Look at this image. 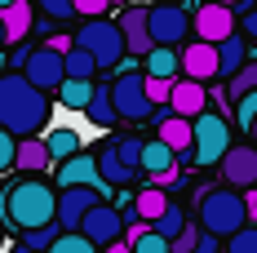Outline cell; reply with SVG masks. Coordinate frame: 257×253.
<instances>
[{"mask_svg": "<svg viewBox=\"0 0 257 253\" xmlns=\"http://www.w3.org/2000/svg\"><path fill=\"white\" fill-rule=\"evenodd\" d=\"M0 125L18 138H31L49 125V89L31 85L27 71H5L0 76Z\"/></svg>", "mask_w": 257, "mask_h": 253, "instance_id": "1", "label": "cell"}, {"mask_svg": "<svg viewBox=\"0 0 257 253\" xmlns=\"http://www.w3.org/2000/svg\"><path fill=\"white\" fill-rule=\"evenodd\" d=\"M0 218H5V227H14L18 235L31 231V227L53 222L58 218V191H53V182H45L40 174L14 178L0 191Z\"/></svg>", "mask_w": 257, "mask_h": 253, "instance_id": "2", "label": "cell"}, {"mask_svg": "<svg viewBox=\"0 0 257 253\" xmlns=\"http://www.w3.org/2000/svg\"><path fill=\"white\" fill-rule=\"evenodd\" d=\"M248 222V200L235 191V187H217V191H204L200 196V227L213 231V235H235V231Z\"/></svg>", "mask_w": 257, "mask_h": 253, "instance_id": "3", "label": "cell"}, {"mask_svg": "<svg viewBox=\"0 0 257 253\" xmlns=\"http://www.w3.org/2000/svg\"><path fill=\"white\" fill-rule=\"evenodd\" d=\"M76 45H84V49L93 53L102 71H115V67L124 62V53H128L124 27L111 23L106 14H98V18H84V27L76 31Z\"/></svg>", "mask_w": 257, "mask_h": 253, "instance_id": "4", "label": "cell"}, {"mask_svg": "<svg viewBox=\"0 0 257 253\" xmlns=\"http://www.w3.org/2000/svg\"><path fill=\"white\" fill-rule=\"evenodd\" d=\"M231 151V125L213 111H200L195 116V164H222V155Z\"/></svg>", "mask_w": 257, "mask_h": 253, "instance_id": "5", "label": "cell"}, {"mask_svg": "<svg viewBox=\"0 0 257 253\" xmlns=\"http://www.w3.org/2000/svg\"><path fill=\"white\" fill-rule=\"evenodd\" d=\"M111 94H115V111H120V120H151L155 102L147 98V76H138V71H120V76L111 80Z\"/></svg>", "mask_w": 257, "mask_h": 253, "instance_id": "6", "label": "cell"}, {"mask_svg": "<svg viewBox=\"0 0 257 253\" xmlns=\"http://www.w3.org/2000/svg\"><path fill=\"white\" fill-rule=\"evenodd\" d=\"M191 27H195V18H191L186 9H178V0H155L151 5V36H155V45H182Z\"/></svg>", "mask_w": 257, "mask_h": 253, "instance_id": "7", "label": "cell"}, {"mask_svg": "<svg viewBox=\"0 0 257 253\" xmlns=\"http://www.w3.org/2000/svg\"><path fill=\"white\" fill-rule=\"evenodd\" d=\"M53 187H98V191H111V182L98 169V151H76L67 160H58V182Z\"/></svg>", "mask_w": 257, "mask_h": 253, "instance_id": "8", "label": "cell"}, {"mask_svg": "<svg viewBox=\"0 0 257 253\" xmlns=\"http://www.w3.org/2000/svg\"><path fill=\"white\" fill-rule=\"evenodd\" d=\"M124 213H120V209H111V204H93V209H89V213H84V222H80V231H84V235H89V240H93V244H98V249H106V244H115V240H124Z\"/></svg>", "mask_w": 257, "mask_h": 253, "instance_id": "9", "label": "cell"}, {"mask_svg": "<svg viewBox=\"0 0 257 253\" xmlns=\"http://www.w3.org/2000/svg\"><path fill=\"white\" fill-rule=\"evenodd\" d=\"M27 80L31 85H40V89H49V94H58V85L67 80V53H58L53 45H45V49H31V58H27Z\"/></svg>", "mask_w": 257, "mask_h": 253, "instance_id": "10", "label": "cell"}, {"mask_svg": "<svg viewBox=\"0 0 257 253\" xmlns=\"http://www.w3.org/2000/svg\"><path fill=\"white\" fill-rule=\"evenodd\" d=\"M217 169H222V182L226 187H244V191L257 187V142H239V147L231 142V151L222 155Z\"/></svg>", "mask_w": 257, "mask_h": 253, "instance_id": "11", "label": "cell"}, {"mask_svg": "<svg viewBox=\"0 0 257 253\" xmlns=\"http://www.w3.org/2000/svg\"><path fill=\"white\" fill-rule=\"evenodd\" d=\"M98 187H58V227L62 231H80L84 213L98 204Z\"/></svg>", "mask_w": 257, "mask_h": 253, "instance_id": "12", "label": "cell"}, {"mask_svg": "<svg viewBox=\"0 0 257 253\" xmlns=\"http://www.w3.org/2000/svg\"><path fill=\"white\" fill-rule=\"evenodd\" d=\"M120 27H124L128 53L147 58V53L155 49V36H151V5H133V0H128V9L120 14Z\"/></svg>", "mask_w": 257, "mask_h": 253, "instance_id": "13", "label": "cell"}, {"mask_svg": "<svg viewBox=\"0 0 257 253\" xmlns=\"http://www.w3.org/2000/svg\"><path fill=\"white\" fill-rule=\"evenodd\" d=\"M182 76L191 80H217L222 76V58H217V45L213 40H195V45H186L182 49Z\"/></svg>", "mask_w": 257, "mask_h": 253, "instance_id": "14", "label": "cell"}, {"mask_svg": "<svg viewBox=\"0 0 257 253\" xmlns=\"http://www.w3.org/2000/svg\"><path fill=\"white\" fill-rule=\"evenodd\" d=\"M235 31V9L231 5H222V0H208V5H200L195 9V36H204V40H226Z\"/></svg>", "mask_w": 257, "mask_h": 253, "instance_id": "15", "label": "cell"}, {"mask_svg": "<svg viewBox=\"0 0 257 253\" xmlns=\"http://www.w3.org/2000/svg\"><path fill=\"white\" fill-rule=\"evenodd\" d=\"M160 138L178 151V160H195V120L191 116H178L173 107L160 116Z\"/></svg>", "mask_w": 257, "mask_h": 253, "instance_id": "16", "label": "cell"}, {"mask_svg": "<svg viewBox=\"0 0 257 253\" xmlns=\"http://www.w3.org/2000/svg\"><path fill=\"white\" fill-rule=\"evenodd\" d=\"M169 107H173L178 116H191V120H195V116L208 107L204 80H191V76H186V80H173V98H169Z\"/></svg>", "mask_w": 257, "mask_h": 253, "instance_id": "17", "label": "cell"}, {"mask_svg": "<svg viewBox=\"0 0 257 253\" xmlns=\"http://www.w3.org/2000/svg\"><path fill=\"white\" fill-rule=\"evenodd\" d=\"M49 164H58L49 151V142L40 138V133H31V138H18V160H14V169H23V174H45Z\"/></svg>", "mask_w": 257, "mask_h": 253, "instance_id": "18", "label": "cell"}, {"mask_svg": "<svg viewBox=\"0 0 257 253\" xmlns=\"http://www.w3.org/2000/svg\"><path fill=\"white\" fill-rule=\"evenodd\" d=\"M173 169H178V151L155 133L151 142L142 147V174H147V178H160V174H173Z\"/></svg>", "mask_w": 257, "mask_h": 253, "instance_id": "19", "label": "cell"}, {"mask_svg": "<svg viewBox=\"0 0 257 253\" xmlns=\"http://www.w3.org/2000/svg\"><path fill=\"white\" fill-rule=\"evenodd\" d=\"M0 18H5V31H9V45H23L27 36H31V23H36L31 0H14V5H5Z\"/></svg>", "mask_w": 257, "mask_h": 253, "instance_id": "20", "label": "cell"}, {"mask_svg": "<svg viewBox=\"0 0 257 253\" xmlns=\"http://www.w3.org/2000/svg\"><path fill=\"white\" fill-rule=\"evenodd\" d=\"M98 169H102V178L111 182V187H128V182L138 178V174L124 164V160H120L115 142H102V147H98Z\"/></svg>", "mask_w": 257, "mask_h": 253, "instance_id": "21", "label": "cell"}, {"mask_svg": "<svg viewBox=\"0 0 257 253\" xmlns=\"http://www.w3.org/2000/svg\"><path fill=\"white\" fill-rule=\"evenodd\" d=\"M84 116L93 120L98 129H111L115 120H120V111H115V94H111V85H98L93 89V98H89V107H84Z\"/></svg>", "mask_w": 257, "mask_h": 253, "instance_id": "22", "label": "cell"}, {"mask_svg": "<svg viewBox=\"0 0 257 253\" xmlns=\"http://www.w3.org/2000/svg\"><path fill=\"white\" fill-rule=\"evenodd\" d=\"M93 80H84V76H67L62 85H58V102L62 107H71V111H84L89 107V98H93Z\"/></svg>", "mask_w": 257, "mask_h": 253, "instance_id": "23", "label": "cell"}, {"mask_svg": "<svg viewBox=\"0 0 257 253\" xmlns=\"http://www.w3.org/2000/svg\"><path fill=\"white\" fill-rule=\"evenodd\" d=\"M133 204H138V213H142V218H147V222H155V218H160V213H164V209H169V191H164V187H142V191H138V196H133Z\"/></svg>", "mask_w": 257, "mask_h": 253, "instance_id": "24", "label": "cell"}, {"mask_svg": "<svg viewBox=\"0 0 257 253\" xmlns=\"http://www.w3.org/2000/svg\"><path fill=\"white\" fill-rule=\"evenodd\" d=\"M147 71L151 76H178L182 71V53H173V45H155L147 53Z\"/></svg>", "mask_w": 257, "mask_h": 253, "instance_id": "25", "label": "cell"}, {"mask_svg": "<svg viewBox=\"0 0 257 253\" xmlns=\"http://www.w3.org/2000/svg\"><path fill=\"white\" fill-rule=\"evenodd\" d=\"M45 142H49L53 160H67V155L84 151V142H80V133H76V129H49V133H45Z\"/></svg>", "mask_w": 257, "mask_h": 253, "instance_id": "26", "label": "cell"}, {"mask_svg": "<svg viewBox=\"0 0 257 253\" xmlns=\"http://www.w3.org/2000/svg\"><path fill=\"white\" fill-rule=\"evenodd\" d=\"M244 49H248V45H244V40H239V36H226V40H217V58H222V76H235V71H239V67H244Z\"/></svg>", "mask_w": 257, "mask_h": 253, "instance_id": "27", "label": "cell"}, {"mask_svg": "<svg viewBox=\"0 0 257 253\" xmlns=\"http://www.w3.org/2000/svg\"><path fill=\"white\" fill-rule=\"evenodd\" d=\"M98 71H102V67H98V58L84 49V45H71V49H67V76H84V80H93Z\"/></svg>", "mask_w": 257, "mask_h": 253, "instance_id": "28", "label": "cell"}, {"mask_svg": "<svg viewBox=\"0 0 257 253\" xmlns=\"http://www.w3.org/2000/svg\"><path fill=\"white\" fill-rule=\"evenodd\" d=\"M45 253H102V249H98L84 231H62V235H58Z\"/></svg>", "mask_w": 257, "mask_h": 253, "instance_id": "29", "label": "cell"}, {"mask_svg": "<svg viewBox=\"0 0 257 253\" xmlns=\"http://www.w3.org/2000/svg\"><path fill=\"white\" fill-rule=\"evenodd\" d=\"M248 89H257V62H244L235 76H226V98L231 102H239Z\"/></svg>", "mask_w": 257, "mask_h": 253, "instance_id": "30", "label": "cell"}, {"mask_svg": "<svg viewBox=\"0 0 257 253\" xmlns=\"http://www.w3.org/2000/svg\"><path fill=\"white\" fill-rule=\"evenodd\" d=\"M142 147H147V142H142L138 133H124V138H115V151H120V160H124L133 174H142Z\"/></svg>", "mask_w": 257, "mask_h": 253, "instance_id": "31", "label": "cell"}, {"mask_svg": "<svg viewBox=\"0 0 257 253\" xmlns=\"http://www.w3.org/2000/svg\"><path fill=\"white\" fill-rule=\"evenodd\" d=\"M186 222H191V218H186V213H182L178 204H169V209H164V213H160V218H155L151 227L160 231V235H164V240H169V244H173V235H178V231L186 227Z\"/></svg>", "mask_w": 257, "mask_h": 253, "instance_id": "32", "label": "cell"}, {"mask_svg": "<svg viewBox=\"0 0 257 253\" xmlns=\"http://www.w3.org/2000/svg\"><path fill=\"white\" fill-rule=\"evenodd\" d=\"M58 235H62V227H58V218H53V222H45V227H31V231H23L18 240H23V244H31V249H49V244L58 240Z\"/></svg>", "mask_w": 257, "mask_h": 253, "instance_id": "33", "label": "cell"}, {"mask_svg": "<svg viewBox=\"0 0 257 253\" xmlns=\"http://www.w3.org/2000/svg\"><path fill=\"white\" fill-rule=\"evenodd\" d=\"M147 98L155 107H169V98H173V76H151L147 71Z\"/></svg>", "mask_w": 257, "mask_h": 253, "instance_id": "34", "label": "cell"}, {"mask_svg": "<svg viewBox=\"0 0 257 253\" xmlns=\"http://www.w3.org/2000/svg\"><path fill=\"white\" fill-rule=\"evenodd\" d=\"M226 253H257V227H239L226 235Z\"/></svg>", "mask_w": 257, "mask_h": 253, "instance_id": "35", "label": "cell"}, {"mask_svg": "<svg viewBox=\"0 0 257 253\" xmlns=\"http://www.w3.org/2000/svg\"><path fill=\"white\" fill-rule=\"evenodd\" d=\"M14 160H18V133H9V129L0 125V174H9Z\"/></svg>", "mask_w": 257, "mask_h": 253, "instance_id": "36", "label": "cell"}, {"mask_svg": "<svg viewBox=\"0 0 257 253\" xmlns=\"http://www.w3.org/2000/svg\"><path fill=\"white\" fill-rule=\"evenodd\" d=\"M200 235H204V227H200V222H186V227L173 235V253H191L195 244H200Z\"/></svg>", "mask_w": 257, "mask_h": 253, "instance_id": "37", "label": "cell"}, {"mask_svg": "<svg viewBox=\"0 0 257 253\" xmlns=\"http://www.w3.org/2000/svg\"><path fill=\"white\" fill-rule=\"evenodd\" d=\"M235 120H239V125L248 129L257 120V89H248V94H244V98L235 102Z\"/></svg>", "mask_w": 257, "mask_h": 253, "instance_id": "38", "label": "cell"}, {"mask_svg": "<svg viewBox=\"0 0 257 253\" xmlns=\"http://www.w3.org/2000/svg\"><path fill=\"white\" fill-rule=\"evenodd\" d=\"M45 14H49L53 23H62V18H76V0H36Z\"/></svg>", "mask_w": 257, "mask_h": 253, "instance_id": "39", "label": "cell"}, {"mask_svg": "<svg viewBox=\"0 0 257 253\" xmlns=\"http://www.w3.org/2000/svg\"><path fill=\"white\" fill-rule=\"evenodd\" d=\"M115 0H76V14L80 18H98V14H106Z\"/></svg>", "mask_w": 257, "mask_h": 253, "instance_id": "40", "label": "cell"}, {"mask_svg": "<svg viewBox=\"0 0 257 253\" xmlns=\"http://www.w3.org/2000/svg\"><path fill=\"white\" fill-rule=\"evenodd\" d=\"M191 253H222V235H213V231H204V235H200V244H195Z\"/></svg>", "mask_w": 257, "mask_h": 253, "instance_id": "41", "label": "cell"}, {"mask_svg": "<svg viewBox=\"0 0 257 253\" xmlns=\"http://www.w3.org/2000/svg\"><path fill=\"white\" fill-rule=\"evenodd\" d=\"M244 36H253V40H257V0H253V9L244 14Z\"/></svg>", "mask_w": 257, "mask_h": 253, "instance_id": "42", "label": "cell"}, {"mask_svg": "<svg viewBox=\"0 0 257 253\" xmlns=\"http://www.w3.org/2000/svg\"><path fill=\"white\" fill-rule=\"evenodd\" d=\"M27 58H31V49H14V53H9V67H14V71H23Z\"/></svg>", "mask_w": 257, "mask_h": 253, "instance_id": "43", "label": "cell"}, {"mask_svg": "<svg viewBox=\"0 0 257 253\" xmlns=\"http://www.w3.org/2000/svg\"><path fill=\"white\" fill-rule=\"evenodd\" d=\"M49 45H53V49H58V53H67V49H71V45H76V36H49Z\"/></svg>", "mask_w": 257, "mask_h": 253, "instance_id": "44", "label": "cell"}, {"mask_svg": "<svg viewBox=\"0 0 257 253\" xmlns=\"http://www.w3.org/2000/svg\"><path fill=\"white\" fill-rule=\"evenodd\" d=\"M102 253H133V244H128V240H115V244H106Z\"/></svg>", "mask_w": 257, "mask_h": 253, "instance_id": "45", "label": "cell"}, {"mask_svg": "<svg viewBox=\"0 0 257 253\" xmlns=\"http://www.w3.org/2000/svg\"><path fill=\"white\" fill-rule=\"evenodd\" d=\"M9 253H45V249H31V244H23V240H18V244H14Z\"/></svg>", "mask_w": 257, "mask_h": 253, "instance_id": "46", "label": "cell"}, {"mask_svg": "<svg viewBox=\"0 0 257 253\" xmlns=\"http://www.w3.org/2000/svg\"><path fill=\"white\" fill-rule=\"evenodd\" d=\"M5 71H9V53L0 49V76H5Z\"/></svg>", "mask_w": 257, "mask_h": 253, "instance_id": "47", "label": "cell"}, {"mask_svg": "<svg viewBox=\"0 0 257 253\" xmlns=\"http://www.w3.org/2000/svg\"><path fill=\"white\" fill-rule=\"evenodd\" d=\"M9 45V31H5V18H0V49Z\"/></svg>", "mask_w": 257, "mask_h": 253, "instance_id": "48", "label": "cell"}, {"mask_svg": "<svg viewBox=\"0 0 257 253\" xmlns=\"http://www.w3.org/2000/svg\"><path fill=\"white\" fill-rule=\"evenodd\" d=\"M222 5H231V9H235V5H244V9H253V0H222Z\"/></svg>", "mask_w": 257, "mask_h": 253, "instance_id": "49", "label": "cell"}, {"mask_svg": "<svg viewBox=\"0 0 257 253\" xmlns=\"http://www.w3.org/2000/svg\"><path fill=\"white\" fill-rule=\"evenodd\" d=\"M248 142H257V120H253V125H248Z\"/></svg>", "mask_w": 257, "mask_h": 253, "instance_id": "50", "label": "cell"}, {"mask_svg": "<svg viewBox=\"0 0 257 253\" xmlns=\"http://www.w3.org/2000/svg\"><path fill=\"white\" fill-rule=\"evenodd\" d=\"M0 249H5V218H0Z\"/></svg>", "mask_w": 257, "mask_h": 253, "instance_id": "51", "label": "cell"}, {"mask_svg": "<svg viewBox=\"0 0 257 253\" xmlns=\"http://www.w3.org/2000/svg\"><path fill=\"white\" fill-rule=\"evenodd\" d=\"M5 5H14V0H0V9H5Z\"/></svg>", "mask_w": 257, "mask_h": 253, "instance_id": "52", "label": "cell"}, {"mask_svg": "<svg viewBox=\"0 0 257 253\" xmlns=\"http://www.w3.org/2000/svg\"><path fill=\"white\" fill-rule=\"evenodd\" d=\"M115 5H128V0H115Z\"/></svg>", "mask_w": 257, "mask_h": 253, "instance_id": "53", "label": "cell"}]
</instances>
